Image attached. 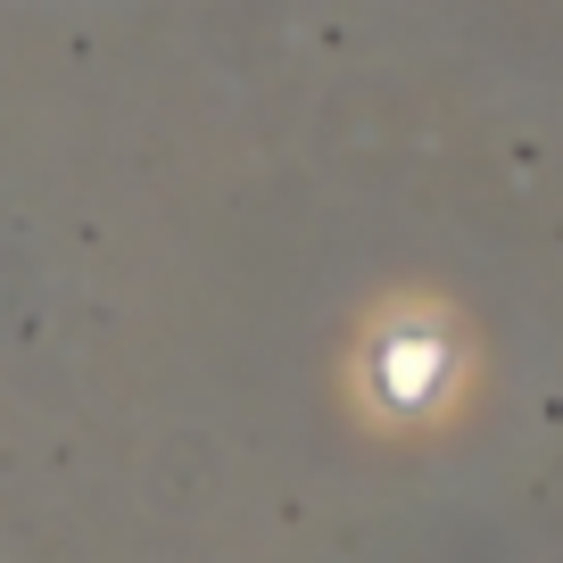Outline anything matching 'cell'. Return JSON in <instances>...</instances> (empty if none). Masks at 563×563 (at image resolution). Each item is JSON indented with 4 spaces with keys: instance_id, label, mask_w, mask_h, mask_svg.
I'll return each mask as SVG.
<instances>
[{
    "instance_id": "6da1fadb",
    "label": "cell",
    "mask_w": 563,
    "mask_h": 563,
    "mask_svg": "<svg viewBox=\"0 0 563 563\" xmlns=\"http://www.w3.org/2000/svg\"><path fill=\"white\" fill-rule=\"evenodd\" d=\"M349 406L365 431H448L481 389V332L440 290H389L349 340Z\"/></svg>"
}]
</instances>
